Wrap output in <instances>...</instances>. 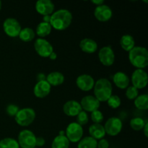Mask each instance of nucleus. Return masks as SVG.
I'll return each instance as SVG.
<instances>
[{
    "label": "nucleus",
    "instance_id": "1a4fd4ad",
    "mask_svg": "<svg viewBox=\"0 0 148 148\" xmlns=\"http://www.w3.org/2000/svg\"><path fill=\"white\" fill-rule=\"evenodd\" d=\"M131 80L132 86L137 90L145 88L148 82L147 73L143 69H135L132 75Z\"/></svg>",
    "mask_w": 148,
    "mask_h": 148
},
{
    "label": "nucleus",
    "instance_id": "a878e982",
    "mask_svg": "<svg viewBox=\"0 0 148 148\" xmlns=\"http://www.w3.org/2000/svg\"><path fill=\"white\" fill-rule=\"evenodd\" d=\"M36 36L34 30L30 27H25L23 28L19 34L18 37L24 42H30L33 40Z\"/></svg>",
    "mask_w": 148,
    "mask_h": 148
},
{
    "label": "nucleus",
    "instance_id": "6e6552de",
    "mask_svg": "<svg viewBox=\"0 0 148 148\" xmlns=\"http://www.w3.org/2000/svg\"><path fill=\"white\" fill-rule=\"evenodd\" d=\"M106 134L110 136H116L121 132L123 124L121 120L118 117H111L108 119L103 126Z\"/></svg>",
    "mask_w": 148,
    "mask_h": 148
},
{
    "label": "nucleus",
    "instance_id": "f3484780",
    "mask_svg": "<svg viewBox=\"0 0 148 148\" xmlns=\"http://www.w3.org/2000/svg\"><path fill=\"white\" fill-rule=\"evenodd\" d=\"M82 111L80 103L77 101H68L63 106V111L68 116H77Z\"/></svg>",
    "mask_w": 148,
    "mask_h": 148
},
{
    "label": "nucleus",
    "instance_id": "37998d69",
    "mask_svg": "<svg viewBox=\"0 0 148 148\" xmlns=\"http://www.w3.org/2000/svg\"><path fill=\"white\" fill-rule=\"evenodd\" d=\"M1 1H0V10H1Z\"/></svg>",
    "mask_w": 148,
    "mask_h": 148
},
{
    "label": "nucleus",
    "instance_id": "72a5a7b5",
    "mask_svg": "<svg viewBox=\"0 0 148 148\" xmlns=\"http://www.w3.org/2000/svg\"><path fill=\"white\" fill-rule=\"evenodd\" d=\"M20 108H18V106L14 104H10L7 106L6 108V112L10 116H15L16 114H17V112L19 111Z\"/></svg>",
    "mask_w": 148,
    "mask_h": 148
},
{
    "label": "nucleus",
    "instance_id": "58836bf2",
    "mask_svg": "<svg viewBox=\"0 0 148 148\" xmlns=\"http://www.w3.org/2000/svg\"><path fill=\"white\" fill-rule=\"evenodd\" d=\"M51 15H44L43 17V22L47 23H50Z\"/></svg>",
    "mask_w": 148,
    "mask_h": 148
},
{
    "label": "nucleus",
    "instance_id": "412c9836",
    "mask_svg": "<svg viewBox=\"0 0 148 148\" xmlns=\"http://www.w3.org/2000/svg\"><path fill=\"white\" fill-rule=\"evenodd\" d=\"M46 80L51 86H58L64 82V76L59 72H52L46 76Z\"/></svg>",
    "mask_w": 148,
    "mask_h": 148
},
{
    "label": "nucleus",
    "instance_id": "c9c22d12",
    "mask_svg": "<svg viewBox=\"0 0 148 148\" xmlns=\"http://www.w3.org/2000/svg\"><path fill=\"white\" fill-rule=\"evenodd\" d=\"M46 143L44 138L42 137H36V147H39L43 146Z\"/></svg>",
    "mask_w": 148,
    "mask_h": 148
},
{
    "label": "nucleus",
    "instance_id": "9b49d317",
    "mask_svg": "<svg viewBox=\"0 0 148 148\" xmlns=\"http://www.w3.org/2000/svg\"><path fill=\"white\" fill-rule=\"evenodd\" d=\"M98 58L104 66H111L115 61V53L111 46H106L101 48L98 52Z\"/></svg>",
    "mask_w": 148,
    "mask_h": 148
},
{
    "label": "nucleus",
    "instance_id": "473e14b6",
    "mask_svg": "<svg viewBox=\"0 0 148 148\" xmlns=\"http://www.w3.org/2000/svg\"><path fill=\"white\" fill-rule=\"evenodd\" d=\"M90 118L94 124H101L103 120V114L101 111L96 110V111L91 112Z\"/></svg>",
    "mask_w": 148,
    "mask_h": 148
},
{
    "label": "nucleus",
    "instance_id": "6ab92c4d",
    "mask_svg": "<svg viewBox=\"0 0 148 148\" xmlns=\"http://www.w3.org/2000/svg\"><path fill=\"white\" fill-rule=\"evenodd\" d=\"M79 48L83 52L87 53H93L98 49V43L92 38H85L81 40Z\"/></svg>",
    "mask_w": 148,
    "mask_h": 148
},
{
    "label": "nucleus",
    "instance_id": "ddd939ff",
    "mask_svg": "<svg viewBox=\"0 0 148 148\" xmlns=\"http://www.w3.org/2000/svg\"><path fill=\"white\" fill-rule=\"evenodd\" d=\"M113 12L111 7L106 4L97 6L94 10V16L101 22H106L112 17Z\"/></svg>",
    "mask_w": 148,
    "mask_h": 148
},
{
    "label": "nucleus",
    "instance_id": "e433bc0d",
    "mask_svg": "<svg viewBox=\"0 0 148 148\" xmlns=\"http://www.w3.org/2000/svg\"><path fill=\"white\" fill-rule=\"evenodd\" d=\"M91 2L95 4L96 6H99V5H101V4H103L104 1L103 0H92Z\"/></svg>",
    "mask_w": 148,
    "mask_h": 148
},
{
    "label": "nucleus",
    "instance_id": "9d476101",
    "mask_svg": "<svg viewBox=\"0 0 148 148\" xmlns=\"http://www.w3.org/2000/svg\"><path fill=\"white\" fill-rule=\"evenodd\" d=\"M34 48L39 56L42 57H49L51 53L53 51L52 45L45 38H38L34 43Z\"/></svg>",
    "mask_w": 148,
    "mask_h": 148
},
{
    "label": "nucleus",
    "instance_id": "20e7f679",
    "mask_svg": "<svg viewBox=\"0 0 148 148\" xmlns=\"http://www.w3.org/2000/svg\"><path fill=\"white\" fill-rule=\"evenodd\" d=\"M36 116V112L33 108H24L19 110L14 117L17 124L21 127H27L34 121Z\"/></svg>",
    "mask_w": 148,
    "mask_h": 148
},
{
    "label": "nucleus",
    "instance_id": "7ed1b4c3",
    "mask_svg": "<svg viewBox=\"0 0 148 148\" xmlns=\"http://www.w3.org/2000/svg\"><path fill=\"white\" fill-rule=\"evenodd\" d=\"M93 89L95 97L100 102H106L112 95V84L106 78L98 79L95 82Z\"/></svg>",
    "mask_w": 148,
    "mask_h": 148
},
{
    "label": "nucleus",
    "instance_id": "f03ea898",
    "mask_svg": "<svg viewBox=\"0 0 148 148\" xmlns=\"http://www.w3.org/2000/svg\"><path fill=\"white\" fill-rule=\"evenodd\" d=\"M129 60L137 69H144L148 65V51L143 46H134L129 51Z\"/></svg>",
    "mask_w": 148,
    "mask_h": 148
},
{
    "label": "nucleus",
    "instance_id": "c03bdc74",
    "mask_svg": "<svg viewBox=\"0 0 148 148\" xmlns=\"http://www.w3.org/2000/svg\"><path fill=\"white\" fill-rule=\"evenodd\" d=\"M34 148H38V147H34Z\"/></svg>",
    "mask_w": 148,
    "mask_h": 148
},
{
    "label": "nucleus",
    "instance_id": "cd10ccee",
    "mask_svg": "<svg viewBox=\"0 0 148 148\" xmlns=\"http://www.w3.org/2000/svg\"><path fill=\"white\" fill-rule=\"evenodd\" d=\"M146 122L147 121H145L144 119L141 118V117H134V118L132 119L130 124L132 129H133L134 130L140 131V130H143Z\"/></svg>",
    "mask_w": 148,
    "mask_h": 148
},
{
    "label": "nucleus",
    "instance_id": "c85d7f7f",
    "mask_svg": "<svg viewBox=\"0 0 148 148\" xmlns=\"http://www.w3.org/2000/svg\"><path fill=\"white\" fill-rule=\"evenodd\" d=\"M0 148H20L18 143L14 139L6 137L0 140Z\"/></svg>",
    "mask_w": 148,
    "mask_h": 148
},
{
    "label": "nucleus",
    "instance_id": "4be33fe9",
    "mask_svg": "<svg viewBox=\"0 0 148 148\" xmlns=\"http://www.w3.org/2000/svg\"><path fill=\"white\" fill-rule=\"evenodd\" d=\"M119 43L121 48L126 51H130L135 46V41H134V38L131 35L129 34H125L121 36Z\"/></svg>",
    "mask_w": 148,
    "mask_h": 148
},
{
    "label": "nucleus",
    "instance_id": "2eb2a0df",
    "mask_svg": "<svg viewBox=\"0 0 148 148\" xmlns=\"http://www.w3.org/2000/svg\"><path fill=\"white\" fill-rule=\"evenodd\" d=\"M54 4L51 0H38L36 3V10L42 15H51L54 12Z\"/></svg>",
    "mask_w": 148,
    "mask_h": 148
},
{
    "label": "nucleus",
    "instance_id": "aec40b11",
    "mask_svg": "<svg viewBox=\"0 0 148 148\" xmlns=\"http://www.w3.org/2000/svg\"><path fill=\"white\" fill-rule=\"evenodd\" d=\"M90 137H92L95 140H100L103 138L106 135L104 127L101 124H93L89 127Z\"/></svg>",
    "mask_w": 148,
    "mask_h": 148
},
{
    "label": "nucleus",
    "instance_id": "39448f33",
    "mask_svg": "<svg viewBox=\"0 0 148 148\" xmlns=\"http://www.w3.org/2000/svg\"><path fill=\"white\" fill-rule=\"evenodd\" d=\"M36 137L34 133L29 130H23L19 133L17 143L21 148L36 147Z\"/></svg>",
    "mask_w": 148,
    "mask_h": 148
},
{
    "label": "nucleus",
    "instance_id": "7c9ffc66",
    "mask_svg": "<svg viewBox=\"0 0 148 148\" xmlns=\"http://www.w3.org/2000/svg\"><path fill=\"white\" fill-rule=\"evenodd\" d=\"M89 121V117H88V114L85 111H81L77 116V123L80 126L85 125L88 123Z\"/></svg>",
    "mask_w": 148,
    "mask_h": 148
},
{
    "label": "nucleus",
    "instance_id": "dca6fc26",
    "mask_svg": "<svg viewBox=\"0 0 148 148\" xmlns=\"http://www.w3.org/2000/svg\"><path fill=\"white\" fill-rule=\"evenodd\" d=\"M51 88V86L49 85V83L46 79L38 81L34 87L33 92L37 98H43L50 93Z\"/></svg>",
    "mask_w": 148,
    "mask_h": 148
},
{
    "label": "nucleus",
    "instance_id": "4c0bfd02",
    "mask_svg": "<svg viewBox=\"0 0 148 148\" xmlns=\"http://www.w3.org/2000/svg\"><path fill=\"white\" fill-rule=\"evenodd\" d=\"M147 130H148V122L147 121V122H146V124H145V127H143V132H144V134H145V135L146 137H148Z\"/></svg>",
    "mask_w": 148,
    "mask_h": 148
},
{
    "label": "nucleus",
    "instance_id": "a211bd4d",
    "mask_svg": "<svg viewBox=\"0 0 148 148\" xmlns=\"http://www.w3.org/2000/svg\"><path fill=\"white\" fill-rule=\"evenodd\" d=\"M113 81L116 86L120 89H127L130 86V77L127 74L123 72H117L114 74Z\"/></svg>",
    "mask_w": 148,
    "mask_h": 148
},
{
    "label": "nucleus",
    "instance_id": "bb28decb",
    "mask_svg": "<svg viewBox=\"0 0 148 148\" xmlns=\"http://www.w3.org/2000/svg\"><path fill=\"white\" fill-rule=\"evenodd\" d=\"M134 106L140 110H147L148 108V95L143 94L138 95L134 99Z\"/></svg>",
    "mask_w": 148,
    "mask_h": 148
},
{
    "label": "nucleus",
    "instance_id": "f257e3e1",
    "mask_svg": "<svg viewBox=\"0 0 148 148\" xmlns=\"http://www.w3.org/2000/svg\"><path fill=\"white\" fill-rule=\"evenodd\" d=\"M72 21V14L66 9H59L51 14L50 24L57 30H64L67 28Z\"/></svg>",
    "mask_w": 148,
    "mask_h": 148
},
{
    "label": "nucleus",
    "instance_id": "c756f323",
    "mask_svg": "<svg viewBox=\"0 0 148 148\" xmlns=\"http://www.w3.org/2000/svg\"><path fill=\"white\" fill-rule=\"evenodd\" d=\"M108 106L111 108H117L121 106V101L119 96L116 95H111L107 101Z\"/></svg>",
    "mask_w": 148,
    "mask_h": 148
},
{
    "label": "nucleus",
    "instance_id": "5701e85b",
    "mask_svg": "<svg viewBox=\"0 0 148 148\" xmlns=\"http://www.w3.org/2000/svg\"><path fill=\"white\" fill-rule=\"evenodd\" d=\"M52 30V27L50 23L41 22L36 27V34L40 38H44V37L49 36Z\"/></svg>",
    "mask_w": 148,
    "mask_h": 148
},
{
    "label": "nucleus",
    "instance_id": "f8f14e48",
    "mask_svg": "<svg viewBox=\"0 0 148 148\" xmlns=\"http://www.w3.org/2000/svg\"><path fill=\"white\" fill-rule=\"evenodd\" d=\"M80 106L82 109L85 112H92L98 110L101 102L92 95H86L81 99Z\"/></svg>",
    "mask_w": 148,
    "mask_h": 148
},
{
    "label": "nucleus",
    "instance_id": "0eeeda50",
    "mask_svg": "<svg viewBox=\"0 0 148 148\" xmlns=\"http://www.w3.org/2000/svg\"><path fill=\"white\" fill-rule=\"evenodd\" d=\"M3 28L4 33L11 38L17 37L22 30L20 23L13 17H8L4 20Z\"/></svg>",
    "mask_w": 148,
    "mask_h": 148
},
{
    "label": "nucleus",
    "instance_id": "79ce46f5",
    "mask_svg": "<svg viewBox=\"0 0 148 148\" xmlns=\"http://www.w3.org/2000/svg\"><path fill=\"white\" fill-rule=\"evenodd\" d=\"M59 135L64 136V135H65V132H64V131H60V132H59Z\"/></svg>",
    "mask_w": 148,
    "mask_h": 148
},
{
    "label": "nucleus",
    "instance_id": "f704fd0d",
    "mask_svg": "<svg viewBox=\"0 0 148 148\" xmlns=\"http://www.w3.org/2000/svg\"><path fill=\"white\" fill-rule=\"evenodd\" d=\"M109 147V143L107 140L103 138L100 140L97 143V148H108Z\"/></svg>",
    "mask_w": 148,
    "mask_h": 148
},
{
    "label": "nucleus",
    "instance_id": "423d86ee",
    "mask_svg": "<svg viewBox=\"0 0 148 148\" xmlns=\"http://www.w3.org/2000/svg\"><path fill=\"white\" fill-rule=\"evenodd\" d=\"M65 136L71 143H78L83 136V128L77 122L70 123L66 127Z\"/></svg>",
    "mask_w": 148,
    "mask_h": 148
},
{
    "label": "nucleus",
    "instance_id": "a19ab883",
    "mask_svg": "<svg viewBox=\"0 0 148 148\" xmlns=\"http://www.w3.org/2000/svg\"><path fill=\"white\" fill-rule=\"evenodd\" d=\"M38 81L45 80V75H43V74H39V75H38Z\"/></svg>",
    "mask_w": 148,
    "mask_h": 148
},
{
    "label": "nucleus",
    "instance_id": "ea45409f",
    "mask_svg": "<svg viewBox=\"0 0 148 148\" xmlns=\"http://www.w3.org/2000/svg\"><path fill=\"white\" fill-rule=\"evenodd\" d=\"M49 58H50V59H51V60H55V59H56V58H57V55H56V53H55L54 51H53L51 53L50 56H49Z\"/></svg>",
    "mask_w": 148,
    "mask_h": 148
},
{
    "label": "nucleus",
    "instance_id": "393cba45",
    "mask_svg": "<svg viewBox=\"0 0 148 148\" xmlns=\"http://www.w3.org/2000/svg\"><path fill=\"white\" fill-rule=\"evenodd\" d=\"M98 141L91 137H85L78 142L77 148H97Z\"/></svg>",
    "mask_w": 148,
    "mask_h": 148
},
{
    "label": "nucleus",
    "instance_id": "4468645a",
    "mask_svg": "<svg viewBox=\"0 0 148 148\" xmlns=\"http://www.w3.org/2000/svg\"><path fill=\"white\" fill-rule=\"evenodd\" d=\"M77 86L82 91H89L93 88L95 80L91 75L83 74L77 77L76 79Z\"/></svg>",
    "mask_w": 148,
    "mask_h": 148
},
{
    "label": "nucleus",
    "instance_id": "2f4dec72",
    "mask_svg": "<svg viewBox=\"0 0 148 148\" xmlns=\"http://www.w3.org/2000/svg\"><path fill=\"white\" fill-rule=\"evenodd\" d=\"M126 96L128 98L129 100H134L139 95V91L136 88H134V86L131 85V86H129L127 88V90H126Z\"/></svg>",
    "mask_w": 148,
    "mask_h": 148
},
{
    "label": "nucleus",
    "instance_id": "b1692460",
    "mask_svg": "<svg viewBox=\"0 0 148 148\" xmlns=\"http://www.w3.org/2000/svg\"><path fill=\"white\" fill-rule=\"evenodd\" d=\"M70 142L66 136L58 135L53 139L51 143V148H69Z\"/></svg>",
    "mask_w": 148,
    "mask_h": 148
}]
</instances>
